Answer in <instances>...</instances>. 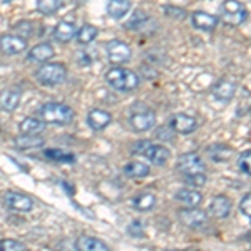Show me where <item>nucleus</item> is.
Wrapping results in <instances>:
<instances>
[{
    "label": "nucleus",
    "mask_w": 251,
    "mask_h": 251,
    "mask_svg": "<svg viewBox=\"0 0 251 251\" xmlns=\"http://www.w3.org/2000/svg\"><path fill=\"white\" fill-rule=\"evenodd\" d=\"M2 204L5 208L12 209V211H19V213H27V211H32L34 208V200L27 194H22V193H17V191H5L0 198Z\"/></svg>",
    "instance_id": "nucleus-8"
},
{
    "label": "nucleus",
    "mask_w": 251,
    "mask_h": 251,
    "mask_svg": "<svg viewBox=\"0 0 251 251\" xmlns=\"http://www.w3.org/2000/svg\"><path fill=\"white\" fill-rule=\"evenodd\" d=\"M35 79H37L42 86H47V87L59 86V84H62L64 80L67 79V67L59 62L44 64V66L35 72Z\"/></svg>",
    "instance_id": "nucleus-6"
},
{
    "label": "nucleus",
    "mask_w": 251,
    "mask_h": 251,
    "mask_svg": "<svg viewBox=\"0 0 251 251\" xmlns=\"http://www.w3.org/2000/svg\"><path fill=\"white\" fill-rule=\"evenodd\" d=\"M64 0H37V10L42 15H54L60 7Z\"/></svg>",
    "instance_id": "nucleus-30"
},
{
    "label": "nucleus",
    "mask_w": 251,
    "mask_h": 251,
    "mask_svg": "<svg viewBox=\"0 0 251 251\" xmlns=\"http://www.w3.org/2000/svg\"><path fill=\"white\" fill-rule=\"evenodd\" d=\"M177 173H181V176H193V174H204L206 173V166L201 159L200 154L196 152H188V154L179 156L176 163Z\"/></svg>",
    "instance_id": "nucleus-7"
},
{
    "label": "nucleus",
    "mask_w": 251,
    "mask_h": 251,
    "mask_svg": "<svg viewBox=\"0 0 251 251\" xmlns=\"http://www.w3.org/2000/svg\"><path fill=\"white\" fill-rule=\"evenodd\" d=\"M97 34H99L97 27L91 25V24H86V25H82L77 30V34H75V39H77L79 46H87V44L94 42V39L97 37Z\"/></svg>",
    "instance_id": "nucleus-27"
},
{
    "label": "nucleus",
    "mask_w": 251,
    "mask_h": 251,
    "mask_svg": "<svg viewBox=\"0 0 251 251\" xmlns=\"http://www.w3.org/2000/svg\"><path fill=\"white\" fill-rule=\"evenodd\" d=\"M174 200L177 203L184 204L186 208H198L201 204V201H203V194L191 188H181L179 191L174 194Z\"/></svg>",
    "instance_id": "nucleus-20"
},
{
    "label": "nucleus",
    "mask_w": 251,
    "mask_h": 251,
    "mask_svg": "<svg viewBox=\"0 0 251 251\" xmlns=\"http://www.w3.org/2000/svg\"><path fill=\"white\" fill-rule=\"evenodd\" d=\"M111 123H112L111 112L104 111V109H92L87 114V124H89V127L94 129V131H102V129H106Z\"/></svg>",
    "instance_id": "nucleus-17"
},
{
    "label": "nucleus",
    "mask_w": 251,
    "mask_h": 251,
    "mask_svg": "<svg viewBox=\"0 0 251 251\" xmlns=\"http://www.w3.org/2000/svg\"><path fill=\"white\" fill-rule=\"evenodd\" d=\"M250 251H251V250H250Z\"/></svg>",
    "instance_id": "nucleus-40"
},
{
    "label": "nucleus",
    "mask_w": 251,
    "mask_h": 251,
    "mask_svg": "<svg viewBox=\"0 0 251 251\" xmlns=\"http://www.w3.org/2000/svg\"><path fill=\"white\" fill-rule=\"evenodd\" d=\"M177 216H179V221L183 223L186 228L191 229H198L208 223V214L200 208H184L177 213Z\"/></svg>",
    "instance_id": "nucleus-11"
},
{
    "label": "nucleus",
    "mask_w": 251,
    "mask_h": 251,
    "mask_svg": "<svg viewBox=\"0 0 251 251\" xmlns=\"http://www.w3.org/2000/svg\"><path fill=\"white\" fill-rule=\"evenodd\" d=\"M39 116L44 123L66 126L74 119V111L62 102H46L40 106Z\"/></svg>",
    "instance_id": "nucleus-2"
},
{
    "label": "nucleus",
    "mask_w": 251,
    "mask_h": 251,
    "mask_svg": "<svg viewBox=\"0 0 251 251\" xmlns=\"http://www.w3.org/2000/svg\"><path fill=\"white\" fill-rule=\"evenodd\" d=\"M206 154L211 157L213 161H216V163H225V161H228L233 156V149L225 144H211L206 149Z\"/></svg>",
    "instance_id": "nucleus-25"
},
{
    "label": "nucleus",
    "mask_w": 251,
    "mask_h": 251,
    "mask_svg": "<svg viewBox=\"0 0 251 251\" xmlns=\"http://www.w3.org/2000/svg\"><path fill=\"white\" fill-rule=\"evenodd\" d=\"M211 92L214 99L220 100V102H229L236 94V82L229 79H220L218 82H214Z\"/></svg>",
    "instance_id": "nucleus-13"
},
{
    "label": "nucleus",
    "mask_w": 251,
    "mask_h": 251,
    "mask_svg": "<svg viewBox=\"0 0 251 251\" xmlns=\"http://www.w3.org/2000/svg\"><path fill=\"white\" fill-rule=\"evenodd\" d=\"M19 131L22 136H40L46 131V123L37 117H27L19 124Z\"/></svg>",
    "instance_id": "nucleus-21"
},
{
    "label": "nucleus",
    "mask_w": 251,
    "mask_h": 251,
    "mask_svg": "<svg viewBox=\"0 0 251 251\" xmlns=\"http://www.w3.org/2000/svg\"><path fill=\"white\" fill-rule=\"evenodd\" d=\"M106 82L116 91L121 92H131L139 87L141 79L134 71H129L121 66L109 69L106 72Z\"/></svg>",
    "instance_id": "nucleus-1"
},
{
    "label": "nucleus",
    "mask_w": 251,
    "mask_h": 251,
    "mask_svg": "<svg viewBox=\"0 0 251 251\" xmlns=\"http://www.w3.org/2000/svg\"><path fill=\"white\" fill-rule=\"evenodd\" d=\"M27 49V40L20 35H12V34H7V35H2L0 37V50L7 55H15V54H20Z\"/></svg>",
    "instance_id": "nucleus-12"
},
{
    "label": "nucleus",
    "mask_w": 251,
    "mask_h": 251,
    "mask_svg": "<svg viewBox=\"0 0 251 251\" xmlns=\"http://www.w3.org/2000/svg\"><path fill=\"white\" fill-rule=\"evenodd\" d=\"M164 14L169 19H176V20H184L186 15H188L184 9H179V7H174V5H166Z\"/></svg>",
    "instance_id": "nucleus-35"
},
{
    "label": "nucleus",
    "mask_w": 251,
    "mask_h": 251,
    "mask_svg": "<svg viewBox=\"0 0 251 251\" xmlns=\"http://www.w3.org/2000/svg\"><path fill=\"white\" fill-rule=\"evenodd\" d=\"M146 20H148V15H146L143 10H136L134 14H132L131 22L126 24V27H127V29H137V27H139L141 24H144Z\"/></svg>",
    "instance_id": "nucleus-34"
},
{
    "label": "nucleus",
    "mask_w": 251,
    "mask_h": 251,
    "mask_svg": "<svg viewBox=\"0 0 251 251\" xmlns=\"http://www.w3.org/2000/svg\"><path fill=\"white\" fill-rule=\"evenodd\" d=\"M54 55H55L54 47L47 42H42L30 49L29 55H27V60H29V62H35V64H44V62H47V60H50Z\"/></svg>",
    "instance_id": "nucleus-19"
},
{
    "label": "nucleus",
    "mask_w": 251,
    "mask_h": 251,
    "mask_svg": "<svg viewBox=\"0 0 251 251\" xmlns=\"http://www.w3.org/2000/svg\"><path fill=\"white\" fill-rule=\"evenodd\" d=\"M106 10L109 17H112L114 20H121L131 10V2L129 0H109Z\"/></svg>",
    "instance_id": "nucleus-23"
},
{
    "label": "nucleus",
    "mask_w": 251,
    "mask_h": 251,
    "mask_svg": "<svg viewBox=\"0 0 251 251\" xmlns=\"http://www.w3.org/2000/svg\"><path fill=\"white\" fill-rule=\"evenodd\" d=\"M127 233L131 234V236H136V238H143L144 236V225L141 221L134 220L131 223V225L127 226Z\"/></svg>",
    "instance_id": "nucleus-37"
},
{
    "label": "nucleus",
    "mask_w": 251,
    "mask_h": 251,
    "mask_svg": "<svg viewBox=\"0 0 251 251\" xmlns=\"http://www.w3.org/2000/svg\"><path fill=\"white\" fill-rule=\"evenodd\" d=\"M44 156L50 161H57V163H75V156L72 152L60 151V149H46Z\"/></svg>",
    "instance_id": "nucleus-29"
},
{
    "label": "nucleus",
    "mask_w": 251,
    "mask_h": 251,
    "mask_svg": "<svg viewBox=\"0 0 251 251\" xmlns=\"http://www.w3.org/2000/svg\"><path fill=\"white\" fill-rule=\"evenodd\" d=\"M238 169L246 176H251V149L241 152L240 157H238Z\"/></svg>",
    "instance_id": "nucleus-32"
},
{
    "label": "nucleus",
    "mask_w": 251,
    "mask_h": 251,
    "mask_svg": "<svg viewBox=\"0 0 251 251\" xmlns=\"http://www.w3.org/2000/svg\"><path fill=\"white\" fill-rule=\"evenodd\" d=\"M74 2H75V3H79V5H82V3H86L87 0H74Z\"/></svg>",
    "instance_id": "nucleus-38"
},
{
    "label": "nucleus",
    "mask_w": 251,
    "mask_h": 251,
    "mask_svg": "<svg viewBox=\"0 0 251 251\" xmlns=\"http://www.w3.org/2000/svg\"><path fill=\"white\" fill-rule=\"evenodd\" d=\"M250 114H251V107H250Z\"/></svg>",
    "instance_id": "nucleus-39"
},
{
    "label": "nucleus",
    "mask_w": 251,
    "mask_h": 251,
    "mask_svg": "<svg viewBox=\"0 0 251 251\" xmlns=\"http://www.w3.org/2000/svg\"><path fill=\"white\" fill-rule=\"evenodd\" d=\"M106 54H107L109 62L116 64V66H121V64H126L131 59L132 52H131V47L126 42L114 39L106 44Z\"/></svg>",
    "instance_id": "nucleus-9"
},
{
    "label": "nucleus",
    "mask_w": 251,
    "mask_h": 251,
    "mask_svg": "<svg viewBox=\"0 0 251 251\" xmlns=\"http://www.w3.org/2000/svg\"><path fill=\"white\" fill-rule=\"evenodd\" d=\"M154 206H156V196L149 191L139 193L134 200H132V208H134L136 211H141V213L151 211Z\"/></svg>",
    "instance_id": "nucleus-24"
},
{
    "label": "nucleus",
    "mask_w": 251,
    "mask_h": 251,
    "mask_svg": "<svg viewBox=\"0 0 251 251\" xmlns=\"http://www.w3.org/2000/svg\"><path fill=\"white\" fill-rule=\"evenodd\" d=\"M183 181L188 186H193V188H201V186L206 184L208 177H206V173L204 174H193V176H184Z\"/></svg>",
    "instance_id": "nucleus-33"
},
{
    "label": "nucleus",
    "mask_w": 251,
    "mask_h": 251,
    "mask_svg": "<svg viewBox=\"0 0 251 251\" xmlns=\"http://www.w3.org/2000/svg\"><path fill=\"white\" fill-rule=\"evenodd\" d=\"M75 34H77L75 25L72 22H66V20L59 22L57 27L54 29V39L57 40V42H60V44L71 42V40L75 37Z\"/></svg>",
    "instance_id": "nucleus-22"
},
{
    "label": "nucleus",
    "mask_w": 251,
    "mask_h": 251,
    "mask_svg": "<svg viewBox=\"0 0 251 251\" xmlns=\"http://www.w3.org/2000/svg\"><path fill=\"white\" fill-rule=\"evenodd\" d=\"M218 22H220V19L214 17L211 14H208V12L196 10V12H193V15H191L193 27L198 30H203V32H213L216 29Z\"/></svg>",
    "instance_id": "nucleus-15"
},
{
    "label": "nucleus",
    "mask_w": 251,
    "mask_h": 251,
    "mask_svg": "<svg viewBox=\"0 0 251 251\" xmlns=\"http://www.w3.org/2000/svg\"><path fill=\"white\" fill-rule=\"evenodd\" d=\"M46 139H42L40 136H22L20 134L19 137L14 139V146L17 149H37L42 148Z\"/></svg>",
    "instance_id": "nucleus-26"
},
{
    "label": "nucleus",
    "mask_w": 251,
    "mask_h": 251,
    "mask_svg": "<svg viewBox=\"0 0 251 251\" xmlns=\"http://www.w3.org/2000/svg\"><path fill=\"white\" fill-rule=\"evenodd\" d=\"M132 154L137 156H144L149 163L156 164V166H164L171 157L169 149L163 144H154L151 141H139L132 146Z\"/></svg>",
    "instance_id": "nucleus-3"
},
{
    "label": "nucleus",
    "mask_w": 251,
    "mask_h": 251,
    "mask_svg": "<svg viewBox=\"0 0 251 251\" xmlns=\"http://www.w3.org/2000/svg\"><path fill=\"white\" fill-rule=\"evenodd\" d=\"M149 173H151V169H149L148 164L144 163H127L124 166V174L129 177H146L149 176Z\"/></svg>",
    "instance_id": "nucleus-28"
},
{
    "label": "nucleus",
    "mask_w": 251,
    "mask_h": 251,
    "mask_svg": "<svg viewBox=\"0 0 251 251\" xmlns=\"http://www.w3.org/2000/svg\"><path fill=\"white\" fill-rule=\"evenodd\" d=\"M20 99H22V92L17 87H7L0 91V109L7 112H14L19 107Z\"/></svg>",
    "instance_id": "nucleus-16"
},
{
    "label": "nucleus",
    "mask_w": 251,
    "mask_h": 251,
    "mask_svg": "<svg viewBox=\"0 0 251 251\" xmlns=\"http://www.w3.org/2000/svg\"><path fill=\"white\" fill-rule=\"evenodd\" d=\"M75 248L77 251H111L106 241L89 234H82L75 240Z\"/></svg>",
    "instance_id": "nucleus-18"
},
{
    "label": "nucleus",
    "mask_w": 251,
    "mask_h": 251,
    "mask_svg": "<svg viewBox=\"0 0 251 251\" xmlns=\"http://www.w3.org/2000/svg\"><path fill=\"white\" fill-rule=\"evenodd\" d=\"M156 112L146 104H136L129 112V126L136 132H148L156 126Z\"/></svg>",
    "instance_id": "nucleus-5"
},
{
    "label": "nucleus",
    "mask_w": 251,
    "mask_h": 251,
    "mask_svg": "<svg viewBox=\"0 0 251 251\" xmlns=\"http://www.w3.org/2000/svg\"><path fill=\"white\" fill-rule=\"evenodd\" d=\"M223 24L231 27H238L248 19V9L240 0H225L220 5V17Z\"/></svg>",
    "instance_id": "nucleus-4"
},
{
    "label": "nucleus",
    "mask_w": 251,
    "mask_h": 251,
    "mask_svg": "<svg viewBox=\"0 0 251 251\" xmlns=\"http://www.w3.org/2000/svg\"><path fill=\"white\" fill-rule=\"evenodd\" d=\"M27 246L19 240H12V238H5L0 241V251H25Z\"/></svg>",
    "instance_id": "nucleus-31"
},
{
    "label": "nucleus",
    "mask_w": 251,
    "mask_h": 251,
    "mask_svg": "<svg viewBox=\"0 0 251 251\" xmlns=\"http://www.w3.org/2000/svg\"><path fill=\"white\" fill-rule=\"evenodd\" d=\"M231 200H229L228 196H223V194H218V196H214L211 200V203H209V208L208 211L211 216L218 218V220H225V218L229 216V213H231Z\"/></svg>",
    "instance_id": "nucleus-14"
},
{
    "label": "nucleus",
    "mask_w": 251,
    "mask_h": 251,
    "mask_svg": "<svg viewBox=\"0 0 251 251\" xmlns=\"http://www.w3.org/2000/svg\"><path fill=\"white\" fill-rule=\"evenodd\" d=\"M240 211L241 214H245L246 218H250L251 220V191L250 193H246L245 196L241 198V201H240Z\"/></svg>",
    "instance_id": "nucleus-36"
},
{
    "label": "nucleus",
    "mask_w": 251,
    "mask_h": 251,
    "mask_svg": "<svg viewBox=\"0 0 251 251\" xmlns=\"http://www.w3.org/2000/svg\"><path fill=\"white\" fill-rule=\"evenodd\" d=\"M198 119L191 114H184V112H177L171 117L169 121V129L177 134H183V136H188V134H193L194 131L198 129Z\"/></svg>",
    "instance_id": "nucleus-10"
}]
</instances>
